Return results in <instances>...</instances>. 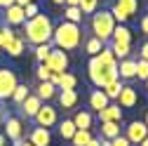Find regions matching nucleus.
<instances>
[{
  "label": "nucleus",
  "instance_id": "f257e3e1",
  "mask_svg": "<svg viewBox=\"0 0 148 146\" xmlns=\"http://www.w3.org/2000/svg\"><path fill=\"white\" fill-rule=\"evenodd\" d=\"M52 33H54V24L47 14H35L33 19L24 21V40L26 45H42L52 40Z\"/></svg>",
  "mask_w": 148,
  "mask_h": 146
},
{
  "label": "nucleus",
  "instance_id": "f03ea898",
  "mask_svg": "<svg viewBox=\"0 0 148 146\" xmlns=\"http://www.w3.org/2000/svg\"><path fill=\"white\" fill-rule=\"evenodd\" d=\"M52 45L59 47L64 52H73L82 45V28L80 24H71V21H61L59 26H54L52 33Z\"/></svg>",
  "mask_w": 148,
  "mask_h": 146
},
{
  "label": "nucleus",
  "instance_id": "7ed1b4c3",
  "mask_svg": "<svg viewBox=\"0 0 148 146\" xmlns=\"http://www.w3.org/2000/svg\"><path fill=\"white\" fill-rule=\"evenodd\" d=\"M87 73H89V80L94 87H106L108 83L118 80V61H103L99 54L89 59V66H87Z\"/></svg>",
  "mask_w": 148,
  "mask_h": 146
},
{
  "label": "nucleus",
  "instance_id": "20e7f679",
  "mask_svg": "<svg viewBox=\"0 0 148 146\" xmlns=\"http://www.w3.org/2000/svg\"><path fill=\"white\" fill-rule=\"evenodd\" d=\"M89 26H92V35L94 38H99L101 43H110V35H113V28H115V19L110 14V10H97L92 14Z\"/></svg>",
  "mask_w": 148,
  "mask_h": 146
},
{
  "label": "nucleus",
  "instance_id": "39448f33",
  "mask_svg": "<svg viewBox=\"0 0 148 146\" xmlns=\"http://www.w3.org/2000/svg\"><path fill=\"white\" fill-rule=\"evenodd\" d=\"M136 12H139V0H115L113 7H110L115 24H127Z\"/></svg>",
  "mask_w": 148,
  "mask_h": 146
},
{
  "label": "nucleus",
  "instance_id": "423d86ee",
  "mask_svg": "<svg viewBox=\"0 0 148 146\" xmlns=\"http://www.w3.org/2000/svg\"><path fill=\"white\" fill-rule=\"evenodd\" d=\"M16 85H19V80H16V73H14L10 66H0V101L10 99Z\"/></svg>",
  "mask_w": 148,
  "mask_h": 146
},
{
  "label": "nucleus",
  "instance_id": "0eeeda50",
  "mask_svg": "<svg viewBox=\"0 0 148 146\" xmlns=\"http://www.w3.org/2000/svg\"><path fill=\"white\" fill-rule=\"evenodd\" d=\"M3 127H5V137L10 141H21L24 139V132H26V127H24V120L21 118H16V116H5L3 120Z\"/></svg>",
  "mask_w": 148,
  "mask_h": 146
},
{
  "label": "nucleus",
  "instance_id": "6e6552de",
  "mask_svg": "<svg viewBox=\"0 0 148 146\" xmlns=\"http://www.w3.org/2000/svg\"><path fill=\"white\" fill-rule=\"evenodd\" d=\"M33 120H35V127H49L52 125H57L59 123V113H57V108L54 106H49V104H42L40 106V111L33 116Z\"/></svg>",
  "mask_w": 148,
  "mask_h": 146
},
{
  "label": "nucleus",
  "instance_id": "1a4fd4ad",
  "mask_svg": "<svg viewBox=\"0 0 148 146\" xmlns=\"http://www.w3.org/2000/svg\"><path fill=\"white\" fill-rule=\"evenodd\" d=\"M45 64H47V68L52 73H66V68H68V54L64 50H59V47H52V52H49V57L45 59Z\"/></svg>",
  "mask_w": 148,
  "mask_h": 146
},
{
  "label": "nucleus",
  "instance_id": "9d476101",
  "mask_svg": "<svg viewBox=\"0 0 148 146\" xmlns=\"http://www.w3.org/2000/svg\"><path fill=\"white\" fill-rule=\"evenodd\" d=\"M125 137L129 139V144H139V141H143L146 137H148V125L143 123V120H132L127 127H125Z\"/></svg>",
  "mask_w": 148,
  "mask_h": 146
},
{
  "label": "nucleus",
  "instance_id": "9b49d317",
  "mask_svg": "<svg viewBox=\"0 0 148 146\" xmlns=\"http://www.w3.org/2000/svg\"><path fill=\"white\" fill-rule=\"evenodd\" d=\"M136 104H139V92H136L132 85H125L122 92H120V97H118V106L120 108H134Z\"/></svg>",
  "mask_w": 148,
  "mask_h": 146
},
{
  "label": "nucleus",
  "instance_id": "f8f14e48",
  "mask_svg": "<svg viewBox=\"0 0 148 146\" xmlns=\"http://www.w3.org/2000/svg\"><path fill=\"white\" fill-rule=\"evenodd\" d=\"M5 24L7 26H21L24 21H26V14H24V7H19V5H10V7H5Z\"/></svg>",
  "mask_w": 148,
  "mask_h": 146
},
{
  "label": "nucleus",
  "instance_id": "ddd939ff",
  "mask_svg": "<svg viewBox=\"0 0 148 146\" xmlns=\"http://www.w3.org/2000/svg\"><path fill=\"white\" fill-rule=\"evenodd\" d=\"M40 106H42V101H40L38 97H35V94H28V97L19 104V111H21L24 118H31V120H33V116L40 111Z\"/></svg>",
  "mask_w": 148,
  "mask_h": 146
},
{
  "label": "nucleus",
  "instance_id": "4468645a",
  "mask_svg": "<svg viewBox=\"0 0 148 146\" xmlns=\"http://www.w3.org/2000/svg\"><path fill=\"white\" fill-rule=\"evenodd\" d=\"M28 141L33 146H49L52 144V132L47 130V127H33V130L28 132Z\"/></svg>",
  "mask_w": 148,
  "mask_h": 146
},
{
  "label": "nucleus",
  "instance_id": "2eb2a0df",
  "mask_svg": "<svg viewBox=\"0 0 148 146\" xmlns=\"http://www.w3.org/2000/svg\"><path fill=\"white\" fill-rule=\"evenodd\" d=\"M118 76L120 80H134L136 78V59H120L118 61Z\"/></svg>",
  "mask_w": 148,
  "mask_h": 146
},
{
  "label": "nucleus",
  "instance_id": "dca6fc26",
  "mask_svg": "<svg viewBox=\"0 0 148 146\" xmlns=\"http://www.w3.org/2000/svg\"><path fill=\"white\" fill-rule=\"evenodd\" d=\"M57 99H59V106L64 108V111H71V108L78 106V92L75 90H59L57 92Z\"/></svg>",
  "mask_w": 148,
  "mask_h": 146
},
{
  "label": "nucleus",
  "instance_id": "f3484780",
  "mask_svg": "<svg viewBox=\"0 0 148 146\" xmlns=\"http://www.w3.org/2000/svg\"><path fill=\"white\" fill-rule=\"evenodd\" d=\"M108 104H110V99L103 94V90L97 87V90H92V92H89V108H92V111L99 113V111H103Z\"/></svg>",
  "mask_w": 148,
  "mask_h": 146
},
{
  "label": "nucleus",
  "instance_id": "a211bd4d",
  "mask_svg": "<svg viewBox=\"0 0 148 146\" xmlns=\"http://www.w3.org/2000/svg\"><path fill=\"white\" fill-rule=\"evenodd\" d=\"M97 116H99V123H106V120L120 123V120H122V108H120L118 104H108V106L103 108V111H99Z\"/></svg>",
  "mask_w": 148,
  "mask_h": 146
},
{
  "label": "nucleus",
  "instance_id": "6ab92c4d",
  "mask_svg": "<svg viewBox=\"0 0 148 146\" xmlns=\"http://www.w3.org/2000/svg\"><path fill=\"white\" fill-rule=\"evenodd\" d=\"M71 120H73V125H75V130H92V125H94L92 111H78Z\"/></svg>",
  "mask_w": 148,
  "mask_h": 146
},
{
  "label": "nucleus",
  "instance_id": "aec40b11",
  "mask_svg": "<svg viewBox=\"0 0 148 146\" xmlns=\"http://www.w3.org/2000/svg\"><path fill=\"white\" fill-rule=\"evenodd\" d=\"M35 97H38V99L45 104V101H49V99H54V97H57V87H54L49 80L38 83V87H35Z\"/></svg>",
  "mask_w": 148,
  "mask_h": 146
},
{
  "label": "nucleus",
  "instance_id": "412c9836",
  "mask_svg": "<svg viewBox=\"0 0 148 146\" xmlns=\"http://www.w3.org/2000/svg\"><path fill=\"white\" fill-rule=\"evenodd\" d=\"M3 50L10 54V57H21V52L26 50V40L21 38V35H14V38H12V40H10Z\"/></svg>",
  "mask_w": 148,
  "mask_h": 146
},
{
  "label": "nucleus",
  "instance_id": "4be33fe9",
  "mask_svg": "<svg viewBox=\"0 0 148 146\" xmlns=\"http://www.w3.org/2000/svg\"><path fill=\"white\" fill-rule=\"evenodd\" d=\"M99 132H101V139H115V137H120V134H122V132H120V123H113V120L101 123Z\"/></svg>",
  "mask_w": 148,
  "mask_h": 146
},
{
  "label": "nucleus",
  "instance_id": "5701e85b",
  "mask_svg": "<svg viewBox=\"0 0 148 146\" xmlns=\"http://www.w3.org/2000/svg\"><path fill=\"white\" fill-rule=\"evenodd\" d=\"M110 43H132V31L125 24H115L113 35H110Z\"/></svg>",
  "mask_w": 148,
  "mask_h": 146
},
{
  "label": "nucleus",
  "instance_id": "b1692460",
  "mask_svg": "<svg viewBox=\"0 0 148 146\" xmlns=\"http://www.w3.org/2000/svg\"><path fill=\"white\" fill-rule=\"evenodd\" d=\"M110 52H113V57L120 61V59H127L129 57V52H132V43H110L108 45Z\"/></svg>",
  "mask_w": 148,
  "mask_h": 146
},
{
  "label": "nucleus",
  "instance_id": "393cba45",
  "mask_svg": "<svg viewBox=\"0 0 148 146\" xmlns=\"http://www.w3.org/2000/svg\"><path fill=\"white\" fill-rule=\"evenodd\" d=\"M122 87H125V85H122V80L118 78V80L108 83V85H106V87H101V90H103V94H106L110 101H118V97H120V92H122Z\"/></svg>",
  "mask_w": 148,
  "mask_h": 146
},
{
  "label": "nucleus",
  "instance_id": "a878e982",
  "mask_svg": "<svg viewBox=\"0 0 148 146\" xmlns=\"http://www.w3.org/2000/svg\"><path fill=\"white\" fill-rule=\"evenodd\" d=\"M103 47H106V43H101L99 38H94V35H89V38L85 40V52L89 54V57H97Z\"/></svg>",
  "mask_w": 148,
  "mask_h": 146
},
{
  "label": "nucleus",
  "instance_id": "bb28decb",
  "mask_svg": "<svg viewBox=\"0 0 148 146\" xmlns=\"http://www.w3.org/2000/svg\"><path fill=\"white\" fill-rule=\"evenodd\" d=\"M52 40L49 43H42V45H35L33 47V54H35V59H38V64H45V59L49 57V52H52Z\"/></svg>",
  "mask_w": 148,
  "mask_h": 146
},
{
  "label": "nucleus",
  "instance_id": "cd10ccee",
  "mask_svg": "<svg viewBox=\"0 0 148 146\" xmlns=\"http://www.w3.org/2000/svg\"><path fill=\"white\" fill-rule=\"evenodd\" d=\"M59 134H61V139H68V141H71L73 134H75V125H73L71 118H64V120L59 123Z\"/></svg>",
  "mask_w": 148,
  "mask_h": 146
},
{
  "label": "nucleus",
  "instance_id": "c85d7f7f",
  "mask_svg": "<svg viewBox=\"0 0 148 146\" xmlns=\"http://www.w3.org/2000/svg\"><path fill=\"white\" fill-rule=\"evenodd\" d=\"M82 12L80 7H66L64 10V21H71V24H82Z\"/></svg>",
  "mask_w": 148,
  "mask_h": 146
},
{
  "label": "nucleus",
  "instance_id": "c756f323",
  "mask_svg": "<svg viewBox=\"0 0 148 146\" xmlns=\"http://www.w3.org/2000/svg\"><path fill=\"white\" fill-rule=\"evenodd\" d=\"M28 94H31V90H28L26 85H21V83H19V85L14 87V92H12V97H10V99H12V104H16V106H19V104H21Z\"/></svg>",
  "mask_w": 148,
  "mask_h": 146
},
{
  "label": "nucleus",
  "instance_id": "7c9ffc66",
  "mask_svg": "<svg viewBox=\"0 0 148 146\" xmlns=\"http://www.w3.org/2000/svg\"><path fill=\"white\" fill-rule=\"evenodd\" d=\"M89 139H92V132L89 130H75V134L71 137V144L73 146H87Z\"/></svg>",
  "mask_w": 148,
  "mask_h": 146
},
{
  "label": "nucleus",
  "instance_id": "2f4dec72",
  "mask_svg": "<svg viewBox=\"0 0 148 146\" xmlns=\"http://www.w3.org/2000/svg\"><path fill=\"white\" fill-rule=\"evenodd\" d=\"M78 87V78L73 73H61V80H59V90H75Z\"/></svg>",
  "mask_w": 148,
  "mask_h": 146
},
{
  "label": "nucleus",
  "instance_id": "473e14b6",
  "mask_svg": "<svg viewBox=\"0 0 148 146\" xmlns=\"http://www.w3.org/2000/svg\"><path fill=\"white\" fill-rule=\"evenodd\" d=\"M80 12L82 14H94L97 10H99V0H80Z\"/></svg>",
  "mask_w": 148,
  "mask_h": 146
},
{
  "label": "nucleus",
  "instance_id": "72a5a7b5",
  "mask_svg": "<svg viewBox=\"0 0 148 146\" xmlns=\"http://www.w3.org/2000/svg\"><path fill=\"white\" fill-rule=\"evenodd\" d=\"M14 35H16V33L12 31V26H7V24H3V26H0V43H3V47H5L12 38H14Z\"/></svg>",
  "mask_w": 148,
  "mask_h": 146
},
{
  "label": "nucleus",
  "instance_id": "f704fd0d",
  "mask_svg": "<svg viewBox=\"0 0 148 146\" xmlns=\"http://www.w3.org/2000/svg\"><path fill=\"white\" fill-rule=\"evenodd\" d=\"M136 78L139 80H148V61H143V59H136Z\"/></svg>",
  "mask_w": 148,
  "mask_h": 146
},
{
  "label": "nucleus",
  "instance_id": "c9c22d12",
  "mask_svg": "<svg viewBox=\"0 0 148 146\" xmlns=\"http://www.w3.org/2000/svg\"><path fill=\"white\" fill-rule=\"evenodd\" d=\"M35 76H38V83H45V80H49L52 71L47 68V64H38V68H35Z\"/></svg>",
  "mask_w": 148,
  "mask_h": 146
},
{
  "label": "nucleus",
  "instance_id": "e433bc0d",
  "mask_svg": "<svg viewBox=\"0 0 148 146\" xmlns=\"http://www.w3.org/2000/svg\"><path fill=\"white\" fill-rule=\"evenodd\" d=\"M24 14H26V19H33L35 14H40V12H38V5H35V3H28V5L24 7Z\"/></svg>",
  "mask_w": 148,
  "mask_h": 146
},
{
  "label": "nucleus",
  "instance_id": "4c0bfd02",
  "mask_svg": "<svg viewBox=\"0 0 148 146\" xmlns=\"http://www.w3.org/2000/svg\"><path fill=\"white\" fill-rule=\"evenodd\" d=\"M108 146H132V144H129V139H127L125 134H120V137H115V139H110Z\"/></svg>",
  "mask_w": 148,
  "mask_h": 146
},
{
  "label": "nucleus",
  "instance_id": "58836bf2",
  "mask_svg": "<svg viewBox=\"0 0 148 146\" xmlns=\"http://www.w3.org/2000/svg\"><path fill=\"white\" fill-rule=\"evenodd\" d=\"M139 26H141V33H143V35H148V14H143V17H141Z\"/></svg>",
  "mask_w": 148,
  "mask_h": 146
},
{
  "label": "nucleus",
  "instance_id": "ea45409f",
  "mask_svg": "<svg viewBox=\"0 0 148 146\" xmlns=\"http://www.w3.org/2000/svg\"><path fill=\"white\" fill-rule=\"evenodd\" d=\"M139 59L148 61V43H143V45H141V50H139Z\"/></svg>",
  "mask_w": 148,
  "mask_h": 146
},
{
  "label": "nucleus",
  "instance_id": "a19ab883",
  "mask_svg": "<svg viewBox=\"0 0 148 146\" xmlns=\"http://www.w3.org/2000/svg\"><path fill=\"white\" fill-rule=\"evenodd\" d=\"M87 146H101V139H97V137H92V139L87 141Z\"/></svg>",
  "mask_w": 148,
  "mask_h": 146
},
{
  "label": "nucleus",
  "instance_id": "79ce46f5",
  "mask_svg": "<svg viewBox=\"0 0 148 146\" xmlns=\"http://www.w3.org/2000/svg\"><path fill=\"white\" fill-rule=\"evenodd\" d=\"M64 5H66V7H78V5H80V0H66Z\"/></svg>",
  "mask_w": 148,
  "mask_h": 146
},
{
  "label": "nucleus",
  "instance_id": "37998d69",
  "mask_svg": "<svg viewBox=\"0 0 148 146\" xmlns=\"http://www.w3.org/2000/svg\"><path fill=\"white\" fill-rule=\"evenodd\" d=\"M10 5H14V0H0V7H3V10L10 7Z\"/></svg>",
  "mask_w": 148,
  "mask_h": 146
},
{
  "label": "nucleus",
  "instance_id": "c03bdc74",
  "mask_svg": "<svg viewBox=\"0 0 148 146\" xmlns=\"http://www.w3.org/2000/svg\"><path fill=\"white\" fill-rule=\"evenodd\" d=\"M14 146H33V144H31V141H24V139H21V141H16Z\"/></svg>",
  "mask_w": 148,
  "mask_h": 146
},
{
  "label": "nucleus",
  "instance_id": "a18cd8bd",
  "mask_svg": "<svg viewBox=\"0 0 148 146\" xmlns=\"http://www.w3.org/2000/svg\"><path fill=\"white\" fill-rule=\"evenodd\" d=\"M5 144H7V137H5L3 132H0V146H5Z\"/></svg>",
  "mask_w": 148,
  "mask_h": 146
},
{
  "label": "nucleus",
  "instance_id": "49530a36",
  "mask_svg": "<svg viewBox=\"0 0 148 146\" xmlns=\"http://www.w3.org/2000/svg\"><path fill=\"white\" fill-rule=\"evenodd\" d=\"M3 120H5V113L0 111V130H3Z\"/></svg>",
  "mask_w": 148,
  "mask_h": 146
},
{
  "label": "nucleus",
  "instance_id": "de8ad7c7",
  "mask_svg": "<svg viewBox=\"0 0 148 146\" xmlns=\"http://www.w3.org/2000/svg\"><path fill=\"white\" fill-rule=\"evenodd\" d=\"M52 3H54V5H64L66 0H52Z\"/></svg>",
  "mask_w": 148,
  "mask_h": 146
},
{
  "label": "nucleus",
  "instance_id": "09e8293b",
  "mask_svg": "<svg viewBox=\"0 0 148 146\" xmlns=\"http://www.w3.org/2000/svg\"><path fill=\"white\" fill-rule=\"evenodd\" d=\"M139 146H148V137H146L143 141H139Z\"/></svg>",
  "mask_w": 148,
  "mask_h": 146
},
{
  "label": "nucleus",
  "instance_id": "8fccbe9b",
  "mask_svg": "<svg viewBox=\"0 0 148 146\" xmlns=\"http://www.w3.org/2000/svg\"><path fill=\"white\" fill-rule=\"evenodd\" d=\"M143 123H146V125H148V113H146V120H143Z\"/></svg>",
  "mask_w": 148,
  "mask_h": 146
},
{
  "label": "nucleus",
  "instance_id": "3c124183",
  "mask_svg": "<svg viewBox=\"0 0 148 146\" xmlns=\"http://www.w3.org/2000/svg\"><path fill=\"white\" fill-rule=\"evenodd\" d=\"M146 90H148V80H146Z\"/></svg>",
  "mask_w": 148,
  "mask_h": 146
},
{
  "label": "nucleus",
  "instance_id": "603ef678",
  "mask_svg": "<svg viewBox=\"0 0 148 146\" xmlns=\"http://www.w3.org/2000/svg\"><path fill=\"white\" fill-rule=\"evenodd\" d=\"M0 50H3V43H0Z\"/></svg>",
  "mask_w": 148,
  "mask_h": 146
},
{
  "label": "nucleus",
  "instance_id": "864d4df0",
  "mask_svg": "<svg viewBox=\"0 0 148 146\" xmlns=\"http://www.w3.org/2000/svg\"><path fill=\"white\" fill-rule=\"evenodd\" d=\"M31 3H35V0H31Z\"/></svg>",
  "mask_w": 148,
  "mask_h": 146
}]
</instances>
